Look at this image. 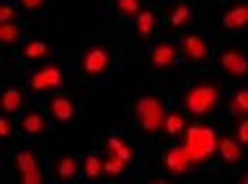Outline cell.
I'll return each instance as SVG.
<instances>
[{"label":"cell","instance_id":"obj_1","mask_svg":"<svg viewBox=\"0 0 248 184\" xmlns=\"http://www.w3.org/2000/svg\"><path fill=\"white\" fill-rule=\"evenodd\" d=\"M116 52L112 45L93 41L85 46H81L76 54V72L83 79H101L107 77L114 68Z\"/></svg>","mask_w":248,"mask_h":184},{"label":"cell","instance_id":"obj_2","mask_svg":"<svg viewBox=\"0 0 248 184\" xmlns=\"http://www.w3.org/2000/svg\"><path fill=\"white\" fill-rule=\"evenodd\" d=\"M182 105L192 118H207L219 105V85L213 79H198L182 93Z\"/></svg>","mask_w":248,"mask_h":184},{"label":"cell","instance_id":"obj_3","mask_svg":"<svg viewBox=\"0 0 248 184\" xmlns=\"http://www.w3.org/2000/svg\"><path fill=\"white\" fill-rule=\"evenodd\" d=\"M217 143L219 134L207 124H192L184 130L182 145L188 151V157L194 167L211 161L217 153Z\"/></svg>","mask_w":248,"mask_h":184},{"label":"cell","instance_id":"obj_4","mask_svg":"<svg viewBox=\"0 0 248 184\" xmlns=\"http://www.w3.org/2000/svg\"><path fill=\"white\" fill-rule=\"evenodd\" d=\"M132 112H134V120L143 132L155 134L161 130L163 120L167 116V103L157 93H145L134 99Z\"/></svg>","mask_w":248,"mask_h":184},{"label":"cell","instance_id":"obj_5","mask_svg":"<svg viewBox=\"0 0 248 184\" xmlns=\"http://www.w3.org/2000/svg\"><path fill=\"white\" fill-rule=\"evenodd\" d=\"M217 66L229 79L248 77V54L236 45H229L219 52Z\"/></svg>","mask_w":248,"mask_h":184},{"label":"cell","instance_id":"obj_6","mask_svg":"<svg viewBox=\"0 0 248 184\" xmlns=\"http://www.w3.org/2000/svg\"><path fill=\"white\" fill-rule=\"evenodd\" d=\"M64 85V68L56 62H45L29 76V87L37 93L56 91Z\"/></svg>","mask_w":248,"mask_h":184},{"label":"cell","instance_id":"obj_7","mask_svg":"<svg viewBox=\"0 0 248 184\" xmlns=\"http://www.w3.org/2000/svg\"><path fill=\"white\" fill-rule=\"evenodd\" d=\"M14 169L17 172L19 182L25 184H39L43 182V167L35 151L31 149H21L14 157Z\"/></svg>","mask_w":248,"mask_h":184},{"label":"cell","instance_id":"obj_8","mask_svg":"<svg viewBox=\"0 0 248 184\" xmlns=\"http://www.w3.org/2000/svg\"><path fill=\"white\" fill-rule=\"evenodd\" d=\"M17 130L23 138H29V139H43L48 132V126H46V116L39 110V108H27L19 120H17Z\"/></svg>","mask_w":248,"mask_h":184},{"label":"cell","instance_id":"obj_9","mask_svg":"<svg viewBox=\"0 0 248 184\" xmlns=\"http://www.w3.org/2000/svg\"><path fill=\"white\" fill-rule=\"evenodd\" d=\"M161 165H163V170L167 174H172V176H178V174H186L194 165L188 157V151L184 149V145H174L170 149H167L161 157Z\"/></svg>","mask_w":248,"mask_h":184},{"label":"cell","instance_id":"obj_10","mask_svg":"<svg viewBox=\"0 0 248 184\" xmlns=\"http://www.w3.org/2000/svg\"><path fill=\"white\" fill-rule=\"evenodd\" d=\"M178 56H180V48L172 43V41H159L147 54V62L153 66V68H170L178 62Z\"/></svg>","mask_w":248,"mask_h":184},{"label":"cell","instance_id":"obj_11","mask_svg":"<svg viewBox=\"0 0 248 184\" xmlns=\"http://www.w3.org/2000/svg\"><path fill=\"white\" fill-rule=\"evenodd\" d=\"M180 50H182V54L188 58V60H192V62H207V58H209V45H207V41L202 37V35H198V33H186L184 37H182V45H180Z\"/></svg>","mask_w":248,"mask_h":184},{"label":"cell","instance_id":"obj_12","mask_svg":"<svg viewBox=\"0 0 248 184\" xmlns=\"http://www.w3.org/2000/svg\"><path fill=\"white\" fill-rule=\"evenodd\" d=\"M221 25L227 31H240V29L248 27V2L231 4L221 14Z\"/></svg>","mask_w":248,"mask_h":184},{"label":"cell","instance_id":"obj_13","mask_svg":"<svg viewBox=\"0 0 248 184\" xmlns=\"http://www.w3.org/2000/svg\"><path fill=\"white\" fill-rule=\"evenodd\" d=\"M217 153L223 165L227 167H236L244 161V151L242 145L236 141V138L232 139L231 136H219V143H217Z\"/></svg>","mask_w":248,"mask_h":184},{"label":"cell","instance_id":"obj_14","mask_svg":"<svg viewBox=\"0 0 248 184\" xmlns=\"http://www.w3.org/2000/svg\"><path fill=\"white\" fill-rule=\"evenodd\" d=\"M52 45L43 41V39H27L25 43H21V46L17 48V56L25 62H33V60H45L52 54Z\"/></svg>","mask_w":248,"mask_h":184},{"label":"cell","instance_id":"obj_15","mask_svg":"<svg viewBox=\"0 0 248 184\" xmlns=\"http://www.w3.org/2000/svg\"><path fill=\"white\" fill-rule=\"evenodd\" d=\"M196 15H198V14H196V4H194L192 0H182V2H178V4L172 6V10L169 12L167 21H169L172 27L182 29V27L192 25V23L196 21Z\"/></svg>","mask_w":248,"mask_h":184},{"label":"cell","instance_id":"obj_16","mask_svg":"<svg viewBox=\"0 0 248 184\" xmlns=\"http://www.w3.org/2000/svg\"><path fill=\"white\" fill-rule=\"evenodd\" d=\"M157 27V12L153 8L143 6L136 15H134V33L140 41L149 39L155 33Z\"/></svg>","mask_w":248,"mask_h":184},{"label":"cell","instance_id":"obj_17","mask_svg":"<svg viewBox=\"0 0 248 184\" xmlns=\"http://www.w3.org/2000/svg\"><path fill=\"white\" fill-rule=\"evenodd\" d=\"M46 108H48V114L58 120V122H68L74 118L76 114V105L74 101L68 97V95H52L46 103Z\"/></svg>","mask_w":248,"mask_h":184},{"label":"cell","instance_id":"obj_18","mask_svg":"<svg viewBox=\"0 0 248 184\" xmlns=\"http://www.w3.org/2000/svg\"><path fill=\"white\" fill-rule=\"evenodd\" d=\"M105 155L118 157V159L126 161L128 165H132L134 159H136V149H134V145H132L130 141H126L122 136L112 134V136H108V138L105 139Z\"/></svg>","mask_w":248,"mask_h":184},{"label":"cell","instance_id":"obj_19","mask_svg":"<svg viewBox=\"0 0 248 184\" xmlns=\"http://www.w3.org/2000/svg\"><path fill=\"white\" fill-rule=\"evenodd\" d=\"M161 130H163V134L169 136V138H178V136H182L184 130H186V118H184L182 110L176 108V110L167 112Z\"/></svg>","mask_w":248,"mask_h":184},{"label":"cell","instance_id":"obj_20","mask_svg":"<svg viewBox=\"0 0 248 184\" xmlns=\"http://www.w3.org/2000/svg\"><path fill=\"white\" fill-rule=\"evenodd\" d=\"M25 105V93L21 87H6L4 89V97H2V107H4V114H12L21 110Z\"/></svg>","mask_w":248,"mask_h":184},{"label":"cell","instance_id":"obj_21","mask_svg":"<svg viewBox=\"0 0 248 184\" xmlns=\"http://www.w3.org/2000/svg\"><path fill=\"white\" fill-rule=\"evenodd\" d=\"M79 161L72 155H62L54 161V174L58 180H72L78 174Z\"/></svg>","mask_w":248,"mask_h":184},{"label":"cell","instance_id":"obj_22","mask_svg":"<svg viewBox=\"0 0 248 184\" xmlns=\"http://www.w3.org/2000/svg\"><path fill=\"white\" fill-rule=\"evenodd\" d=\"M83 176L87 180H99L105 174V157L97 155V153H87L83 159Z\"/></svg>","mask_w":248,"mask_h":184},{"label":"cell","instance_id":"obj_23","mask_svg":"<svg viewBox=\"0 0 248 184\" xmlns=\"http://www.w3.org/2000/svg\"><path fill=\"white\" fill-rule=\"evenodd\" d=\"M112 10L118 14V15H124V17H134L141 8H143V0H112Z\"/></svg>","mask_w":248,"mask_h":184},{"label":"cell","instance_id":"obj_24","mask_svg":"<svg viewBox=\"0 0 248 184\" xmlns=\"http://www.w3.org/2000/svg\"><path fill=\"white\" fill-rule=\"evenodd\" d=\"M130 165L118 157H112V155H105V176L108 178H118L126 172Z\"/></svg>","mask_w":248,"mask_h":184},{"label":"cell","instance_id":"obj_25","mask_svg":"<svg viewBox=\"0 0 248 184\" xmlns=\"http://www.w3.org/2000/svg\"><path fill=\"white\" fill-rule=\"evenodd\" d=\"M231 110L236 116H248V89H238L231 97Z\"/></svg>","mask_w":248,"mask_h":184},{"label":"cell","instance_id":"obj_26","mask_svg":"<svg viewBox=\"0 0 248 184\" xmlns=\"http://www.w3.org/2000/svg\"><path fill=\"white\" fill-rule=\"evenodd\" d=\"M21 35V25L16 23V21H8V23H2L0 25V39L4 45H12L19 39Z\"/></svg>","mask_w":248,"mask_h":184},{"label":"cell","instance_id":"obj_27","mask_svg":"<svg viewBox=\"0 0 248 184\" xmlns=\"http://www.w3.org/2000/svg\"><path fill=\"white\" fill-rule=\"evenodd\" d=\"M236 141L242 147H248V116H244V120H240L236 126Z\"/></svg>","mask_w":248,"mask_h":184},{"label":"cell","instance_id":"obj_28","mask_svg":"<svg viewBox=\"0 0 248 184\" xmlns=\"http://www.w3.org/2000/svg\"><path fill=\"white\" fill-rule=\"evenodd\" d=\"M17 15V8L14 4H2V10H0V21L2 23H8V21H14Z\"/></svg>","mask_w":248,"mask_h":184},{"label":"cell","instance_id":"obj_29","mask_svg":"<svg viewBox=\"0 0 248 184\" xmlns=\"http://www.w3.org/2000/svg\"><path fill=\"white\" fill-rule=\"evenodd\" d=\"M17 2L25 12H39L46 6L48 0H17Z\"/></svg>","mask_w":248,"mask_h":184},{"label":"cell","instance_id":"obj_30","mask_svg":"<svg viewBox=\"0 0 248 184\" xmlns=\"http://www.w3.org/2000/svg\"><path fill=\"white\" fill-rule=\"evenodd\" d=\"M12 130H14L12 120L8 118V114H4L2 120H0V136H2V139H8L12 136Z\"/></svg>","mask_w":248,"mask_h":184},{"label":"cell","instance_id":"obj_31","mask_svg":"<svg viewBox=\"0 0 248 184\" xmlns=\"http://www.w3.org/2000/svg\"><path fill=\"white\" fill-rule=\"evenodd\" d=\"M238 180H240V182H246V184H248V170H246V172H244V174H242V176H240Z\"/></svg>","mask_w":248,"mask_h":184}]
</instances>
